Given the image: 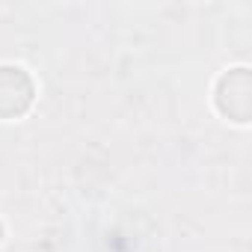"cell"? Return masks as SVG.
Segmentation results:
<instances>
[{
	"label": "cell",
	"mask_w": 252,
	"mask_h": 252,
	"mask_svg": "<svg viewBox=\"0 0 252 252\" xmlns=\"http://www.w3.org/2000/svg\"><path fill=\"white\" fill-rule=\"evenodd\" d=\"M33 101V80L18 65H0V119L21 116Z\"/></svg>",
	"instance_id": "obj_1"
},
{
	"label": "cell",
	"mask_w": 252,
	"mask_h": 252,
	"mask_svg": "<svg viewBox=\"0 0 252 252\" xmlns=\"http://www.w3.org/2000/svg\"><path fill=\"white\" fill-rule=\"evenodd\" d=\"M217 92H222V95L231 92V98H220L217 101L222 116H228L234 122H246L249 119V71L246 68H234V71L222 74Z\"/></svg>",
	"instance_id": "obj_2"
}]
</instances>
